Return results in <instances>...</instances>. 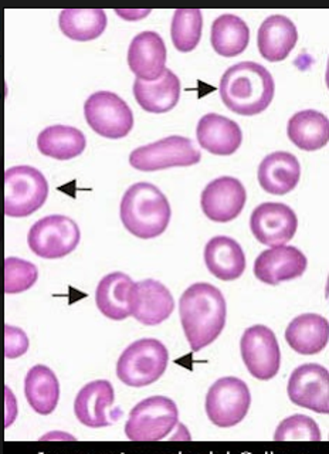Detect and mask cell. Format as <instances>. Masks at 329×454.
<instances>
[{
	"label": "cell",
	"mask_w": 329,
	"mask_h": 454,
	"mask_svg": "<svg viewBox=\"0 0 329 454\" xmlns=\"http://www.w3.org/2000/svg\"><path fill=\"white\" fill-rule=\"evenodd\" d=\"M179 316L192 351H202L219 338L226 325V300L212 284H193L182 294Z\"/></svg>",
	"instance_id": "cell-1"
},
{
	"label": "cell",
	"mask_w": 329,
	"mask_h": 454,
	"mask_svg": "<svg viewBox=\"0 0 329 454\" xmlns=\"http://www.w3.org/2000/svg\"><path fill=\"white\" fill-rule=\"evenodd\" d=\"M276 94L273 75L262 64L243 61L227 68L220 80V97L229 110L253 117L269 108Z\"/></svg>",
	"instance_id": "cell-2"
},
{
	"label": "cell",
	"mask_w": 329,
	"mask_h": 454,
	"mask_svg": "<svg viewBox=\"0 0 329 454\" xmlns=\"http://www.w3.org/2000/svg\"><path fill=\"white\" fill-rule=\"evenodd\" d=\"M120 215L121 222L129 233L148 240L165 233L172 210L167 196L155 184L139 182L125 192Z\"/></svg>",
	"instance_id": "cell-3"
},
{
	"label": "cell",
	"mask_w": 329,
	"mask_h": 454,
	"mask_svg": "<svg viewBox=\"0 0 329 454\" xmlns=\"http://www.w3.org/2000/svg\"><path fill=\"white\" fill-rule=\"evenodd\" d=\"M168 361L169 354L161 340L155 338L135 340L118 359V380L127 387H148L165 373Z\"/></svg>",
	"instance_id": "cell-4"
},
{
	"label": "cell",
	"mask_w": 329,
	"mask_h": 454,
	"mask_svg": "<svg viewBox=\"0 0 329 454\" xmlns=\"http://www.w3.org/2000/svg\"><path fill=\"white\" fill-rule=\"evenodd\" d=\"M49 184L35 168L19 165L4 174V213L9 217H27L46 203Z\"/></svg>",
	"instance_id": "cell-5"
},
{
	"label": "cell",
	"mask_w": 329,
	"mask_h": 454,
	"mask_svg": "<svg viewBox=\"0 0 329 454\" xmlns=\"http://www.w3.org/2000/svg\"><path fill=\"white\" fill-rule=\"evenodd\" d=\"M177 420L179 411L172 399L148 397L132 409L125 434L132 442H156L165 439L176 427Z\"/></svg>",
	"instance_id": "cell-6"
},
{
	"label": "cell",
	"mask_w": 329,
	"mask_h": 454,
	"mask_svg": "<svg viewBox=\"0 0 329 454\" xmlns=\"http://www.w3.org/2000/svg\"><path fill=\"white\" fill-rule=\"evenodd\" d=\"M84 115L92 131L104 138H125L134 128L131 108L115 92H94L85 101Z\"/></svg>",
	"instance_id": "cell-7"
},
{
	"label": "cell",
	"mask_w": 329,
	"mask_h": 454,
	"mask_svg": "<svg viewBox=\"0 0 329 454\" xmlns=\"http://www.w3.org/2000/svg\"><path fill=\"white\" fill-rule=\"evenodd\" d=\"M82 239L77 223L70 217L53 215L40 219L28 231V247L42 259H63L74 252Z\"/></svg>",
	"instance_id": "cell-8"
},
{
	"label": "cell",
	"mask_w": 329,
	"mask_h": 454,
	"mask_svg": "<svg viewBox=\"0 0 329 454\" xmlns=\"http://www.w3.org/2000/svg\"><path fill=\"white\" fill-rule=\"evenodd\" d=\"M202 160V153L195 148L192 139L172 135L132 151L131 167L142 172L169 169L175 167H192Z\"/></svg>",
	"instance_id": "cell-9"
},
{
	"label": "cell",
	"mask_w": 329,
	"mask_h": 454,
	"mask_svg": "<svg viewBox=\"0 0 329 454\" xmlns=\"http://www.w3.org/2000/svg\"><path fill=\"white\" fill-rule=\"evenodd\" d=\"M252 404V395L245 380L226 376L210 387L206 396V413L219 427H233L245 420Z\"/></svg>",
	"instance_id": "cell-10"
},
{
	"label": "cell",
	"mask_w": 329,
	"mask_h": 454,
	"mask_svg": "<svg viewBox=\"0 0 329 454\" xmlns=\"http://www.w3.org/2000/svg\"><path fill=\"white\" fill-rule=\"evenodd\" d=\"M241 358L255 380H270L280 371L281 352L276 333L266 325H253L240 340Z\"/></svg>",
	"instance_id": "cell-11"
},
{
	"label": "cell",
	"mask_w": 329,
	"mask_h": 454,
	"mask_svg": "<svg viewBox=\"0 0 329 454\" xmlns=\"http://www.w3.org/2000/svg\"><path fill=\"white\" fill-rule=\"evenodd\" d=\"M293 403L309 411L328 415L329 372L318 364H305L291 373L287 387Z\"/></svg>",
	"instance_id": "cell-12"
},
{
	"label": "cell",
	"mask_w": 329,
	"mask_h": 454,
	"mask_svg": "<svg viewBox=\"0 0 329 454\" xmlns=\"http://www.w3.org/2000/svg\"><path fill=\"white\" fill-rule=\"evenodd\" d=\"M297 227V215L284 203H262L253 210L250 219V229L255 238L270 247L287 245L294 238Z\"/></svg>",
	"instance_id": "cell-13"
},
{
	"label": "cell",
	"mask_w": 329,
	"mask_h": 454,
	"mask_svg": "<svg viewBox=\"0 0 329 454\" xmlns=\"http://www.w3.org/2000/svg\"><path fill=\"white\" fill-rule=\"evenodd\" d=\"M247 193L239 179L231 176L217 177L210 182L202 192L203 213L213 222L227 223L245 209Z\"/></svg>",
	"instance_id": "cell-14"
},
{
	"label": "cell",
	"mask_w": 329,
	"mask_h": 454,
	"mask_svg": "<svg viewBox=\"0 0 329 454\" xmlns=\"http://www.w3.org/2000/svg\"><path fill=\"white\" fill-rule=\"evenodd\" d=\"M114 401L115 395L111 382L104 380H92L75 397V418L82 425L91 429L111 426L118 416L122 415V411L111 409Z\"/></svg>",
	"instance_id": "cell-15"
},
{
	"label": "cell",
	"mask_w": 329,
	"mask_h": 454,
	"mask_svg": "<svg viewBox=\"0 0 329 454\" xmlns=\"http://www.w3.org/2000/svg\"><path fill=\"white\" fill-rule=\"evenodd\" d=\"M307 257L294 246H277L264 250L255 262V276L262 283L278 286L284 281L295 280L305 273Z\"/></svg>",
	"instance_id": "cell-16"
},
{
	"label": "cell",
	"mask_w": 329,
	"mask_h": 454,
	"mask_svg": "<svg viewBox=\"0 0 329 454\" xmlns=\"http://www.w3.org/2000/svg\"><path fill=\"white\" fill-rule=\"evenodd\" d=\"M175 309L174 297L162 283L146 278L134 284L131 316L144 325H160Z\"/></svg>",
	"instance_id": "cell-17"
},
{
	"label": "cell",
	"mask_w": 329,
	"mask_h": 454,
	"mask_svg": "<svg viewBox=\"0 0 329 454\" xmlns=\"http://www.w3.org/2000/svg\"><path fill=\"white\" fill-rule=\"evenodd\" d=\"M128 66L139 80L156 82L167 70V46L156 32H142L128 49Z\"/></svg>",
	"instance_id": "cell-18"
},
{
	"label": "cell",
	"mask_w": 329,
	"mask_h": 454,
	"mask_svg": "<svg viewBox=\"0 0 329 454\" xmlns=\"http://www.w3.org/2000/svg\"><path fill=\"white\" fill-rule=\"evenodd\" d=\"M199 145L213 155H233L243 142V132L236 121L210 113L199 120L196 128Z\"/></svg>",
	"instance_id": "cell-19"
},
{
	"label": "cell",
	"mask_w": 329,
	"mask_h": 454,
	"mask_svg": "<svg viewBox=\"0 0 329 454\" xmlns=\"http://www.w3.org/2000/svg\"><path fill=\"white\" fill-rule=\"evenodd\" d=\"M300 177L302 165L293 153L278 151L270 153L260 163V186L271 195H287L297 188Z\"/></svg>",
	"instance_id": "cell-20"
},
{
	"label": "cell",
	"mask_w": 329,
	"mask_h": 454,
	"mask_svg": "<svg viewBox=\"0 0 329 454\" xmlns=\"http://www.w3.org/2000/svg\"><path fill=\"white\" fill-rule=\"evenodd\" d=\"M297 42V27L287 16L273 14L260 26L257 46L260 54L271 63L286 60Z\"/></svg>",
	"instance_id": "cell-21"
},
{
	"label": "cell",
	"mask_w": 329,
	"mask_h": 454,
	"mask_svg": "<svg viewBox=\"0 0 329 454\" xmlns=\"http://www.w3.org/2000/svg\"><path fill=\"white\" fill-rule=\"evenodd\" d=\"M134 97L142 110L151 114H165L174 110L181 98V80L174 71L165 70L156 82H144L137 78Z\"/></svg>",
	"instance_id": "cell-22"
},
{
	"label": "cell",
	"mask_w": 329,
	"mask_h": 454,
	"mask_svg": "<svg viewBox=\"0 0 329 454\" xmlns=\"http://www.w3.org/2000/svg\"><path fill=\"white\" fill-rule=\"evenodd\" d=\"M206 267L213 276L223 281L238 280L246 270V255L234 239L216 236L205 247Z\"/></svg>",
	"instance_id": "cell-23"
},
{
	"label": "cell",
	"mask_w": 329,
	"mask_h": 454,
	"mask_svg": "<svg viewBox=\"0 0 329 454\" xmlns=\"http://www.w3.org/2000/svg\"><path fill=\"white\" fill-rule=\"evenodd\" d=\"M134 281L124 273H111L99 281L96 304L106 318L122 321L131 316Z\"/></svg>",
	"instance_id": "cell-24"
},
{
	"label": "cell",
	"mask_w": 329,
	"mask_h": 454,
	"mask_svg": "<svg viewBox=\"0 0 329 454\" xmlns=\"http://www.w3.org/2000/svg\"><path fill=\"white\" fill-rule=\"evenodd\" d=\"M286 340L295 352L316 355L328 345L329 324L319 314H302L291 321L286 331Z\"/></svg>",
	"instance_id": "cell-25"
},
{
	"label": "cell",
	"mask_w": 329,
	"mask_h": 454,
	"mask_svg": "<svg viewBox=\"0 0 329 454\" xmlns=\"http://www.w3.org/2000/svg\"><path fill=\"white\" fill-rule=\"evenodd\" d=\"M287 134L290 141L302 151L323 149L329 141L328 117L316 110L300 111L288 121Z\"/></svg>",
	"instance_id": "cell-26"
},
{
	"label": "cell",
	"mask_w": 329,
	"mask_h": 454,
	"mask_svg": "<svg viewBox=\"0 0 329 454\" xmlns=\"http://www.w3.org/2000/svg\"><path fill=\"white\" fill-rule=\"evenodd\" d=\"M25 395L35 413L51 415L60 399V383L56 373L49 366H33L26 375Z\"/></svg>",
	"instance_id": "cell-27"
},
{
	"label": "cell",
	"mask_w": 329,
	"mask_h": 454,
	"mask_svg": "<svg viewBox=\"0 0 329 454\" xmlns=\"http://www.w3.org/2000/svg\"><path fill=\"white\" fill-rule=\"evenodd\" d=\"M87 146L85 135L80 129L67 125H51L40 132L37 148L43 155L53 160H74Z\"/></svg>",
	"instance_id": "cell-28"
},
{
	"label": "cell",
	"mask_w": 329,
	"mask_h": 454,
	"mask_svg": "<svg viewBox=\"0 0 329 454\" xmlns=\"http://www.w3.org/2000/svg\"><path fill=\"white\" fill-rule=\"evenodd\" d=\"M212 46L222 57L239 56L247 49L250 42V28L247 23L234 14H222L213 21Z\"/></svg>",
	"instance_id": "cell-29"
},
{
	"label": "cell",
	"mask_w": 329,
	"mask_h": 454,
	"mask_svg": "<svg viewBox=\"0 0 329 454\" xmlns=\"http://www.w3.org/2000/svg\"><path fill=\"white\" fill-rule=\"evenodd\" d=\"M61 32L75 42L98 39L106 27L103 9H64L59 18Z\"/></svg>",
	"instance_id": "cell-30"
},
{
	"label": "cell",
	"mask_w": 329,
	"mask_h": 454,
	"mask_svg": "<svg viewBox=\"0 0 329 454\" xmlns=\"http://www.w3.org/2000/svg\"><path fill=\"white\" fill-rule=\"evenodd\" d=\"M203 16L199 9H177L172 18L170 35L182 53H189L199 46L202 39Z\"/></svg>",
	"instance_id": "cell-31"
},
{
	"label": "cell",
	"mask_w": 329,
	"mask_h": 454,
	"mask_svg": "<svg viewBox=\"0 0 329 454\" xmlns=\"http://www.w3.org/2000/svg\"><path fill=\"white\" fill-rule=\"evenodd\" d=\"M39 278V270L32 262L18 257L4 260V293L19 294L35 286Z\"/></svg>",
	"instance_id": "cell-32"
},
{
	"label": "cell",
	"mask_w": 329,
	"mask_h": 454,
	"mask_svg": "<svg viewBox=\"0 0 329 454\" xmlns=\"http://www.w3.org/2000/svg\"><path fill=\"white\" fill-rule=\"evenodd\" d=\"M276 442H319L321 432L314 419L293 415L281 422L274 434Z\"/></svg>",
	"instance_id": "cell-33"
},
{
	"label": "cell",
	"mask_w": 329,
	"mask_h": 454,
	"mask_svg": "<svg viewBox=\"0 0 329 454\" xmlns=\"http://www.w3.org/2000/svg\"><path fill=\"white\" fill-rule=\"evenodd\" d=\"M4 355L6 358H19L21 355H25L28 349V338L20 328L16 326H4Z\"/></svg>",
	"instance_id": "cell-34"
}]
</instances>
